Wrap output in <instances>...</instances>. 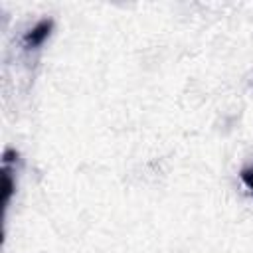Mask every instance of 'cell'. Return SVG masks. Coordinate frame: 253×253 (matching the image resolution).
<instances>
[{
	"instance_id": "1",
	"label": "cell",
	"mask_w": 253,
	"mask_h": 253,
	"mask_svg": "<svg viewBox=\"0 0 253 253\" xmlns=\"http://www.w3.org/2000/svg\"><path fill=\"white\" fill-rule=\"evenodd\" d=\"M51 30H53V20L51 18H45V20H40L34 28H30L24 38H22V45L24 49L32 51V49H38L43 45V42L51 36Z\"/></svg>"
},
{
	"instance_id": "2",
	"label": "cell",
	"mask_w": 253,
	"mask_h": 253,
	"mask_svg": "<svg viewBox=\"0 0 253 253\" xmlns=\"http://www.w3.org/2000/svg\"><path fill=\"white\" fill-rule=\"evenodd\" d=\"M239 178H241V182L247 186V190L253 194V166L243 168V170L239 172Z\"/></svg>"
}]
</instances>
